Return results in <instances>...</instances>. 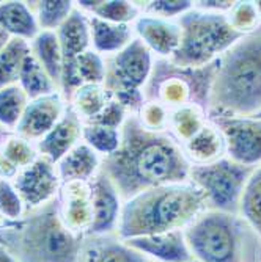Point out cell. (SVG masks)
<instances>
[{
	"label": "cell",
	"mask_w": 261,
	"mask_h": 262,
	"mask_svg": "<svg viewBox=\"0 0 261 262\" xmlns=\"http://www.w3.org/2000/svg\"><path fill=\"white\" fill-rule=\"evenodd\" d=\"M191 166L183 146L169 132L147 130L131 113L122 127L120 148L103 159L101 171L125 203L154 187L189 182Z\"/></svg>",
	"instance_id": "obj_1"
},
{
	"label": "cell",
	"mask_w": 261,
	"mask_h": 262,
	"mask_svg": "<svg viewBox=\"0 0 261 262\" xmlns=\"http://www.w3.org/2000/svg\"><path fill=\"white\" fill-rule=\"evenodd\" d=\"M208 209L202 190L191 181L145 190L123 203L116 235L122 241L169 231H184Z\"/></svg>",
	"instance_id": "obj_2"
},
{
	"label": "cell",
	"mask_w": 261,
	"mask_h": 262,
	"mask_svg": "<svg viewBox=\"0 0 261 262\" xmlns=\"http://www.w3.org/2000/svg\"><path fill=\"white\" fill-rule=\"evenodd\" d=\"M261 112V33L236 42L217 60L208 113L256 116Z\"/></svg>",
	"instance_id": "obj_3"
},
{
	"label": "cell",
	"mask_w": 261,
	"mask_h": 262,
	"mask_svg": "<svg viewBox=\"0 0 261 262\" xmlns=\"http://www.w3.org/2000/svg\"><path fill=\"white\" fill-rule=\"evenodd\" d=\"M82 239L63 226L55 201L0 229V244L19 262H77Z\"/></svg>",
	"instance_id": "obj_4"
},
{
	"label": "cell",
	"mask_w": 261,
	"mask_h": 262,
	"mask_svg": "<svg viewBox=\"0 0 261 262\" xmlns=\"http://www.w3.org/2000/svg\"><path fill=\"white\" fill-rule=\"evenodd\" d=\"M179 47L170 61L178 68H205L217 61L244 35L236 32L225 13L192 8L178 19Z\"/></svg>",
	"instance_id": "obj_5"
},
{
	"label": "cell",
	"mask_w": 261,
	"mask_h": 262,
	"mask_svg": "<svg viewBox=\"0 0 261 262\" xmlns=\"http://www.w3.org/2000/svg\"><path fill=\"white\" fill-rule=\"evenodd\" d=\"M250 231L241 215L206 209L184 229V237L197 262H247Z\"/></svg>",
	"instance_id": "obj_6"
},
{
	"label": "cell",
	"mask_w": 261,
	"mask_h": 262,
	"mask_svg": "<svg viewBox=\"0 0 261 262\" xmlns=\"http://www.w3.org/2000/svg\"><path fill=\"white\" fill-rule=\"evenodd\" d=\"M217 61L205 68H178L170 60L156 58L153 73L144 88L145 101H157L169 110L195 104L208 112L209 91Z\"/></svg>",
	"instance_id": "obj_7"
},
{
	"label": "cell",
	"mask_w": 261,
	"mask_h": 262,
	"mask_svg": "<svg viewBox=\"0 0 261 262\" xmlns=\"http://www.w3.org/2000/svg\"><path fill=\"white\" fill-rule=\"evenodd\" d=\"M154 55L137 36L122 52L106 57L104 88L110 98L123 104L131 113L144 104V88L150 80Z\"/></svg>",
	"instance_id": "obj_8"
},
{
	"label": "cell",
	"mask_w": 261,
	"mask_h": 262,
	"mask_svg": "<svg viewBox=\"0 0 261 262\" xmlns=\"http://www.w3.org/2000/svg\"><path fill=\"white\" fill-rule=\"evenodd\" d=\"M255 168L236 163L227 156L205 165L191 166V181L206 198L208 209L239 215L241 198Z\"/></svg>",
	"instance_id": "obj_9"
},
{
	"label": "cell",
	"mask_w": 261,
	"mask_h": 262,
	"mask_svg": "<svg viewBox=\"0 0 261 262\" xmlns=\"http://www.w3.org/2000/svg\"><path fill=\"white\" fill-rule=\"evenodd\" d=\"M208 120L220 130L228 159L252 168L261 165V120L219 113H208Z\"/></svg>",
	"instance_id": "obj_10"
},
{
	"label": "cell",
	"mask_w": 261,
	"mask_h": 262,
	"mask_svg": "<svg viewBox=\"0 0 261 262\" xmlns=\"http://www.w3.org/2000/svg\"><path fill=\"white\" fill-rule=\"evenodd\" d=\"M21 195L27 212L41 209L57 200L62 187L57 163L44 156H38L36 160L22 170L11 181Z\"/></svg>",
	"instance_id": "obj_11"
},
{
	"label": "cell",
	"mask_w": 261,
	"mask_h": 262,
	"mask_svg": "<svg viewBox=\"0 0 261 262\" xmlns=\"http://www.w3.org/2000/svg\"><path fill=\"white\" fill-rule=\"evenodd\" d=\"M55 203L63 226L79 237L88 235L93 223L91 182H62Z\"/></svg>",
	"instance_id": "obj_12"
},
{
	"label": "cell",
	"mask_w": 261,
	"mask_h": 262,
	"mask_svg": "<svg viewBox=\"0 0 261 262\" xmlns=\"http://www.w3.org/2000/svg\"><path fill=\"white\" fill-rule=\"evenodd\" d=\"M66 108L68 101L60 91L38 99H32L26 112H24L14 134L36 145L62 120Z\"/></svg>",
	"instance_id": "obj_13"
},
{
	"label": "cell",
	"mask_w": 261,
	"mask_h": 262,
	"mask_svg": "<svg viewBox=\"0 0 261 262\" xmlns=\"http://www.w3.org/2000/svg\"><path fill=\"white\" fill-rule=\"evenodd\" d=\"M93 190V223L88 235L116 234L123 209V200L116 187L104 171L91 181ZM87 237V235H85Z\"/></svg>",
	"instance_id": "obj_14"
},
{
	"label": "cell",
	"mask_w": 261,
	"mask_h": 262,
	"mask_svg": "<svg viewBox=\"0 0 261 262\" xmlns=\"http://www.w3.org/2000/svg\"><path fill=\"white\" fill-rule=\"evenodd\" d=\"M135 36L151 51L156 58L170 60L181 41V27L178 20L162 19L142 13L132 24Z\"/></svg>",
	"instance_id": "obj_15"
},
{
	"label": "cell",
	"mask_w": 261,
	"mask_h": 262,
	"mask_svg": "<svg viewBox=\"0 0 261 262\" xmlns=\"http://www.w3.org/2000/svg\"><path fill=\"white\" fill-rule=\"evenodd\" d=\"M131 248L150 262H191L194 256L186 242L184 231H169L153 235H140L125 241Z\"/></svg>",
	"instance_id": "obj_16"
},
{
	"label": "cell",
	"mask_w": 261,
	"mask_h": 262,
	"mask_svg": "<svg viewBox=\"0 0 261 262\" xmlns=\"http://www.w3.org/2000/svg\"><path fill=\"white\" fill-rule=\"evenodd\" d=\"M82 134L84 121L68 104V108L62 116V120L54 126L49 134L44 135L36 143V149L41 156L47 157L54 163H58L71 149L82 141Z\"/></svg>",
	"instance_id": "obj_17"
},
{
	"label": "cell",
	"mask_w": 261,
	"mask_h": 262,
	"mask_svg": "<svg viewBox=\"0 0 261 262\" xmlns=\"http://www.w3.org/2000/svg\"><path fill=\"white\" fill-rule=\"evenodd\" d=\"M77 262H150L116 234L87 235L82 239Z\"/></svg>",
	"instance_id": "obj_18"
},
{
	"label": "cell",
	"mask_w": 261,
	"mask_h": 262,
	"mask_svg": "<svg viewBox=\"0 0 261 262\" xmlns=\"http://www.w3.org/2000/svg\"><path fill=\"white\" fill-rule=\"evenodd\" d=\"M39 156L36 145L14 132L0 138V179L13 181Z\"/></svg>",
	"instance_id": "obj_19"
},
{
	"label": "cell",
	"mask_w": 261,
	"mask_h": 262,
	"mask_svg": "<svg viewBox=\"0 0 261 262\" xmlns=\"http://www.w3.org/2000/svg\"><path fill=\"white\" fill-rule=\"evenodd\" d=\"M57 168L62 182H91L103 168V157L85 141H81L57 163Z\"/></svg>",
	"instance_id": "obj_20"
},
{
	"label": "cell",
	"mask_w": 261,
	"mask_h": 262,
	"mask_svg": "<svg viewBox=\"0 0 261 262\" xmlns=\"http://www.w3.org/2000/svg\"><path fill=\"white\" fill-rule=\"evenodd\" d=\"M60 41L63 64L76 60L81 54L91 49V29L88 16L77 7L57 30Z\"/></svg>",
	"instance_id": "obj_21"
},
{
	"label": "cell",
	"mask_w": 261,
	"mask_h": 262,
	"mask_svg": "<svg viewBox=\"0 0 261 262\" xmlns=\"http://www.w3.org/2000/svg\"><path fill=\"white\" fill-rule=\"evenodd\" d=\"M88 19L91 29V49L103 57H112L122 52L135 38L132 24H113L93 16H88Z\"/></svg>",
	"instance_id": "obj_22"
},
{
	"label": "cell",
	"mask_w": 261,
	"mask_h": 262,
	"mask_svg": "<svg viewBox=\"0 0 261 262\" xmlns=\"http://www.w3.org/2000/svg\"><path fill=\"white\" fill-rule=\"evenodd\" d=\"M184 154L192 165H205L225 157V141L220 130L208 123L183 145Z\"/></svg>",
	"instance_id": "obj_23"
},
{
	"label": "cell",
	"mask_w": 261,
	"mask_h": 262,
	"mask_svg": "<svg viewBox=\"0 0 261 262\" xmlns=\"http://www.w3.org/2000/svg\"><path fill=\"white\" fill-rule=\"evenodd\" d=\"M0 27L11 38L32 41L41 30L29 2L10 0L0 2Z\"/></svg>",
	"instance_id": "obj_24"
},
{
	"label": "cell",
	"mask_w": 261,
	"mask_h": 262,
	"mask_svg": "<svg viewBox=\"0 0 261 262\" xmlns=\"http://www.w3.org/2000/svg\"><path fill=\"white\" fill-rule=\"evenodd\" d=\"M74 5L88 16L113 24H134L144 13L142 2L128 0H79Z\"/></svg>",
	"instance_id": "obj_25"
},
{
	"label": "cell",
	"mask_w": 261,
	"mask_h": 262,
	"mask_svg": "<svg viewBox=\"0 0 261 262\" xmlns=\"http://www.w3.org/2000/svg\"><path fill=\"white\" fill-rule=\"evenodd\" d=\"M32 55L47 71V74L57 83L60 90L63 74V54L57 32H39L30 41Z\"/></svg>",
	"instance_id": "obj_26"
},
{
	"label": "cell",
	"mask_w": 261,
	"mask_h": 262,
	"mask_svg": "<svg viewBox=\"0 0 261 262\" xmlns=\"http://www.w3.org/2000/svg\"><path fill=\"white\" fill-rule=\"evenodd\" d=\"M208 123V112L195 104H187L170 110L169 134L183 146Z\"/></svg>",
	"instance_id": "obj_27"
},
{
	"label": "cell",
	"mask_w": 261,
	"mask_h": 262,
	"mask_svg": "<svg viewBox=\"0 0 261 262\" xmlns=\"http://www.w3.org/2000/svg\"><path fill=\"white\" fill-rule=\"evenodd\" d=\"M110 101L112 98L104 85H82L73 93L68 104L79 115V118L85 124L93 121L107 107Z\"/></svg>",
	"instance_id": "obj_28"
},
{
	"label": "cell",
	"mask_w": 261,
	"mask_h": 262,
	"mask_svg": "<svg viewBox=\"0 0 261 262\" xmlns=\"http://www.w3.org/2000/svg\"><path fill=\"white\" fill-rule=\"evenodd\" d=\"M19 86L26 91L29 99H38L47 94H52L55 91H60L57 83L47 74V71L39 64V61L32 55L26 58L19 74Z\"/></svg>",
	"instance_id": "obj_29"
},
{
	"label": "cell",
	"mask_w": 261,
	"mask_h": 262,
	"mask_svg": "<svg viewBox=\"0 0 261 262\" xmlns=\"http://www.w3.org/2000/svg\"><path fill=\"white\" fill-rule=\"evenodd\" d=\"M30 42L21 38H11L0 51V88L19 82V74L26 58L30 55Z\"/></svg>",
	"instance_id": "obj_30"
},
{
	"label": "cell",
	"mask_w": 261,
	"mask_h": 262,
	"mask_svg": "<svg viewBox=\"0 0 261 262\" xmlns=\"http://www.w3.org/2000/svg\"><path fill=\"white\" fill-rule=\"evenodd\" d=\"M30 99L19 83L0 88V129L14 132Z\"/></svg>",
	"instance_id": "obj_31"
},
{
	"label": "cell",
	"mask_w": 261,
	"mask_h": 262,
	"mask_svg": "<svg viewBox=\"0 0 261 262\" xmlns=\"http://www.w3.org/2000/svg\"><path fill=\"white\" fill-rule=\"evenodd\" d=\"M41 32H57L76 8L71 0H39L29 2Z\"/></svg>",
	"instance_id": "obj_32"
},
{
	"label": "cell",
	"mask_w": 261,
	"mask_h": 262,
	"mask_svg": "<svg viewBox=\"0 0 261 262\" xmlns=\"http://www.w3.org/2000/svg\"><path fill=\"white\" fill-rule=\"evenodd\" d=\"M239 215L253 229V232L261 237V165L256 166L247 181L241 198Z\"/></svg>",
	"instance_id": "obj_33"
},
{
	"label": "cell",
	"mask_w": 261,
	"mask_h": 262,
	"mask_svg": "<svg viewBox=\"0 0 261 262\" xmlns=\"http://www.w3.org/2000/svg\"><path fill=\"white\" fill-rule=\"evenodd\" d=\"M82 141L96 151L103 159L115 154L122 145V129H115L103 124H84Z\"/></svg>",
	"instance_id": "obj_34"
},
{
	"label": "cell",
	"mask_w": 261,
	"mask_h": 262,
	"mask_svg": "<svg viewBox=\"0 0 261 262\" xmlns=\"http://www.w3.org/2000/svg\"><path fill=\"white\" fill-rule=\"evenodd\" d=\"M142 127L153 132H167L169 130V116L170 110L164 107L157 101H144L137 112L134 113Z\"/></svg>",
	"instance_id": "obj_35"
},
{
	"label": "cell",
	"mask_w": 261,
	"mask_h": 262,
	"mask_svg": "<svg viewBox=\"0 0 261 262\" xmlns=\"http://www.w3.org/2000/svg\"><path fill=\"white\" fill-rule=\"evenodd\" d=\"M227 16L231 27L244 36L255 33L261 26V19L255 2H236L231 11L227 13Z\"/></svg>",
	"instance_id": "obj_36"
},
{
	"label": "cell",
	"mask_w": 261,
	"mask_h": 262,
	"mask_svg": "<svg viewBox=\"0 0 261 262\" xmlns=\"http://www.w3.org/2000/svg\"><path fill=\"white\" fill-rule=\"evenodd\" d=\"M0 213L8 222H19L27 213L26 204L14 184L8 179H0Z\"/></svg>",
	"instance_id": "obj_37"
},
{
	"label": "cell",
	"mask_w": 261,
	"mask_h": 262,
	"mask_svg": "<svg viewBox=\"0 0 261 262\" xmlns=\"http://www.w3.org/2000/svg\"><path fill=\"white\" fill-rule=\"evenodd\" d=\"M192 8L194 2H191V0H153V2H145V5H142V10L145 14L170 20H173L175 17L179 19Z\"/></svg>",
	"instance_id": "obj_38"
},
{
	"label": "cell",
	"mask_w": 261,
	"mask_h": 262,
	"mask_svg": "<svg viewBox=\"0 0 261 262\" xmlns=\"http://www.w3.org/2000/svg\"><path fill=\"white\" fill-rule=\"evenodd\" d=\"M129 115H131V112L123 104H120L118 101L112 99L107 104V107L90 123L103 124V126H109V127H115V129H122Z\"/></svg>",
	"instance_id": "obj_39"
},
{
	"label": "cell",
	"mask_w": 261,
	"mask_h": 262,
	"mask_svg": "<svg viewBox=\"0 0 261 262\" xmlns=\"http://www.w3.org/2000/svg\"><path fill=\"white\" fill-rule=\"evenodd\" d=\"M234 4L236 2H231V0H203V2H194V8L227 14L228 11H231Z\"/></svg>",
	"instance_id": "obj_40"
},
{
	"label": "cell",
	"mask_w": 261,
	"mask_h": 262,
	"mask_svg": "<svg viewBox=\"0 0 261 262\" xmlns=\"http://www.w3.org/2000/svg\"><path fill=\"white\" fill-rule=\"evenodd\" d=\"M0 262H19V260L7 247H4L2 244H0Z\"/></svg>",
	"instance_id": "obj_41"
},
{
	"label": "cell",
	"mask_w": 261,
	"mask_h": 262,
	"mask_svg": "<svg viewBox=\"0 0 261 262\" xmlns=\"http://www.w3.org/2000/svg\"><path fill=\"white\" fill-rule=\"evenodd\" d=\"M10 39H11V36H10V35H8L2 27H0V51H2L4 47L8 44V41H10Z\"/></svg>",
	"instance_id": "obj_42"
},
{
	"label": "cell",
	"mask_w": 261,
	"mask_h": 262,
	"mask_svg": "<svg viewBox=\"0 0 261 262\" xmlns=\"http://www.w3.org/2000/svg\"><path fill=\"white\" fill-rule=\"evenodd\" d=\"M255 5H256L258 14H259V19H261V2H255Z\"/></svg>",
	"instance_id": "obj_43"
},
{
	"label": "cell",
	"mask_w": 261,
	"mask_h": 262,
	"mask_svg": "<svg viewBox=\"0 0 261 262\" xmlns=\"http://www.w3.org/2000/svg\"><path fill=\"white\" fill-rule=\"evenodd\" d=\"M5 134H7V132H5V130H2V129H0V138H2V137H4V135H5Z\"/></svg>",
	"instance_id": "obj_44"
},
{
	"label": "cell",
	"mask_w": 261,
	"mask_h": 262,
	"mask_svg": "<svg viewBox=\"0 0 261 262\" xmlns=\"http://www.w3.org/2000/svg\"><path fill=\"white\" fill-rule=\"evenodd\" d=\"M255 118H258V120H261V112H259V113H258V115H256Z\"/></svg>",
	"instance_id": "obj_45"
},
{
	"label": "cell",
	"mask_w": 261,
	"mask_h": 262,
	"mask_svg": "<svg viewBox=\"0 0 261 262\" xmlns=\"http://www.w3.org/2000/svg\"><path fill=\"white\" fill-rule=\"evenodd\" d=\"M259 262H261V253H259Z\"/></svg>",
	"instance_id": "obj_46"
},
{
	"label": "cell",
	"mask_w": 261,
	"mask_h": 262,
	"mask_svg": "<svg viewBox=\"0 0 261 262\" xmlns=\"http://www.w3.org/2000/svg\"><path fill=\"white\" fill-rule=\"evenodd\" d=\"M191 262H197V260H195V259H194V260H191Z\"/></svg>",
	"instance_id": "obj_47"
}]
</instances>
